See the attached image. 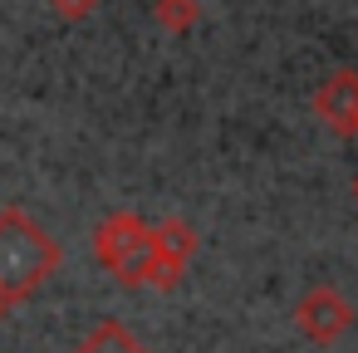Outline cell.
I'll use <instances>...</instances> for the list:
<instances>
[{
  "label": "cell",
  "instance_id": "1",
  "mask_svg": "<svg viewBox=\"0 0 358 353\" xmlns=\"http://www.w3.org/2000/svg\"><path fill=\"white\" fill-rule=\"evenodd\" d=\"M59 265H64V245L25 206L0 211V304L10 309V304L40 294V284L50 275H59Z\"/></svg>",
  "mask_w": 358,
  "mask_h": 353
},
{
  "label": "cell",
  "instance_id": "2",
  "mask_svg": "<svg viewBox=\"0 0 358 353\" xmlns=\"http://www.w3.org/2000/svg\"><path fill=\"white\" fill-rule=\"evenodd\" d=\"M94 255H99V265H103L118 284L138 289L143 260L152 255V226H148L138 211H113V216H103L99 231H94Z\"/></svg>",
  "mask_w": 358,
  "mask_h": 353
},
{
  "label": "cell",
  "instance_id": "3",
  "mask_svg": "<svg viewBox=\"0 0 358 353\" xmlns=\"http://www.w3.org/2000/svg\"><path fill=\"white\" fill-rule=\"evenodd\" d=\"M353 304L343 299V289H334V284H314V289H304L299 294V304H294V329L314 343V348H334L348 329H353Z\"/></svg>",
  "mask_w": 358,
  "mask_h": 353
},
{
  "label": "cell",
  "instance_id": "4",
  "mask_svg": "<svg viewBox=\"0 0 358 353\" xmlns=\"http://www.w3.org/2000/svg\"><path fill=\"white\" fill-rule=\"evenodd\" d=\"M314 118L338 138H358V69H338L324 79V89L314 94Z\"/></svg>",
  "mask_w": 358,
  "mask_h": 353
},
{
  "label": "cell",
  "instance_id": "5",
  "mask_svg": "<svg viewBox=\"0 0 358 353\" xmlns=\"http://www.w3.org/2000/svg\"><path fill=\"white\" fill-rule=\"evenodd\" d=\"M74 353H152V348H148V343H143V338H138L128 324L103 319V324H99V329H94V333H89V338H84Z\"/></svg>",
  "mask_w": 358,
  "mask_h": 353
},
{
  "label": "cell",
  "instance_id": "6",
  "mask_svg": "<svg viewBox=\"0 0 358 353\" xmlns=\"http://www.w3.org/2000/svg\"><path fill=\"white\" fill-rule=\"evenodd\" d=\"M152 245H157V250H167V255H177V260H192V255H196V245H201V236H196V226H192V221L167 216L162 226H152Z\"/></svg>",
  "mask_w": 358,
  "mask_h": 353
},
{
  "label": "cell",
  "instance_id": "7",
  "mask_svg": "<svg viewBox=\"0 0 358 353\" xmlns=\"http://www.w3.org/2000/svg\"><path fill=\"white\" fill-rule=\"evenodd\" d=\"M182 275H187V260H177V255H167V250H157V245H152V255L143 260L138 289H177V284H182Z\"/></svg>",
  "mask_w": 358,
  "mask_h": 353
},
{
  "label": "cell",
  "instance_id": "8",
  "mask_svg": "<svg viewBox=\"0 0 358 353\" xmlns=\"http://www.w3.org/2000/svg\"><path fill=\"white\" fill-rule=\"evenodd\" d=\"M152 20L172 35H187L196 20H201V0H157L152 6Z\"/></svg>",
  "mask_w": 358,
  "mask_h": 353
},
{
  "label": "cell",
  "instance_id": "9",
  "mask_svg": "<svg viewBox=\"0 0 358 353\" xmlns=\"http://www.w3.org/2000/svg\"><path fill=\"white\" fill-rule=\"evenodd\" d=\"M94 6L99 0H50V10L64 15V20H84V15H94Z\"/></svg>",
  "mask_w": 358,
  "mask_h": 353
},
{
  "label": "cell",
  "instance_id": "10",
  "mask_svg": "<svg viewBox=\"0 0 358 353\" xmlns=\"http://www.w3.org/2000/svg\"><path fill=\"white\" fill-rule=\"evenodd\" d=\"M348 192H353V201H358V172H353V187H348Z\"/></svg>",
  "mask_w": 358,
  "mask_h": 353
},
{
  "label": "cell",
  "instance_id": "11",
  "mask_svg": "<svg viewBox=\"0 0 358 353\" xmlns=\"http://www.w3.org/2000/svg\"><path fill=\"white\" fill-rule=\"evenodd\" d=\"M6 314H10V309H6V304H0V319H6Z\"/></svg>",
  "mask_w": 358,
  "mask_h": 353
}]
</instances>
